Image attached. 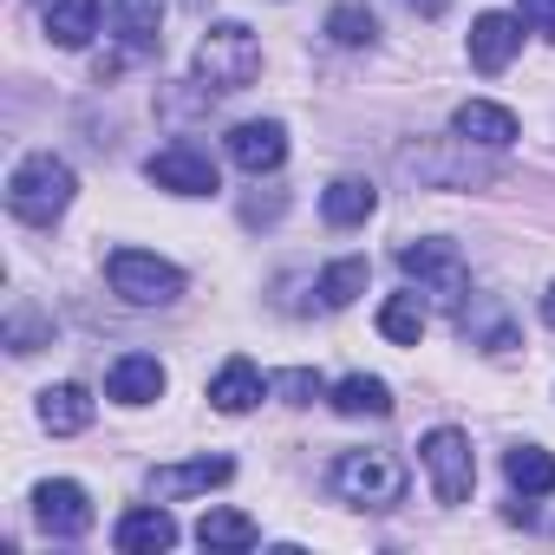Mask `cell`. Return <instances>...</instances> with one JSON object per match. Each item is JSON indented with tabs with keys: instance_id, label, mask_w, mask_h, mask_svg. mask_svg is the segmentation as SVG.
I'll list each match as a JSON object with an SVG mask.
<instances>
[{
	"instance_id": "obj_1",
	"label": "cell",
	"mask_w": 555,
	"mask_h": 555,
	"mask_svg": "<svg viewBox=\"0 0 555 555\" xmlns=\"http://www.w3.org/2000/svg\"><path fill=\"white\" fill-rule=\"evenodd\" d=\"M73 196H79V177H73V164L53 157V151L21 157L14 177H8V209H14V222H27V229H53V222L73 209Z\"/></svg>"
},
{
	"instance_id": "obj_2",
	"label": "cell",
	"mask_w": 555,
	"mask_h": 555,
	"mask_svg": "<svg viewBox=\"0 0 555 555\" xmlns=\"http://www.w3.org/2000/svg\"><path fill=\"white\" fill-rule=\"evenodd\" d=\"M255 73H261V40L242 21H216L196 40V86L203 92H242V86H255Z\"/></svg>"
},
{
	"instance_id": "obj_3",
	"label": "cell",
	"mask_w": 555,
	"mask_h": 555,
	"mask_svg": "<svg viewBox=\"0 0 555 555\" xmlns=\"http://www.w3.org/2000/svg\"><path fill=\"white\" fill-rule=\"evenodd\" d=\"M105 282L131 308H170L183 295V268L164 261V255H151V248H112L105 255Z\"/></svg>"
},
{
	"instance_id": "obj_4",
	"label": "cell",
	"mask_w": 555,
	"mask_h": 555,
	"mask_svg": "<svg viewBox=\"0 0 555 555\" xmlns=\"http://www.w3.org/2000/svg\"><path fill=\"white\" fill-rule=\"evenodd\" d=\"M327 483H334L347 503H360V509H392V503H405V464H399L392 451H340L334 470H327Z\"/></svg>"
},
{
	"instance_id": "obj_5",
	"label": "cell",
	"mask_w": 555,
	"mask_h": 555,
	"mask_svg": "<svg viewBox=\"0 0 555 555\" xmlns=\"http://www.w3.org/2000/svg\"><path fill=\"white\" fill-rule=\"evenodd\" d=\"M399 268L418 282V295H431V301H444V308H464V295H470V268H464L457 242H444V235L405 242V248H399Z\"/></svg>"
},
{
	"instance_id": "obj_6",
	"label": "cell",
	"mask_w": 555,
	"mask_h": 555,
	"mask_svg": "<svg viewBox=\"0 0 555 555\" xmlns=\"http://www.w3.org/2000/svg\"><path fill=\"white\" fill-rule=\"evenodd\" d=\"M418 464H425L438 503H470V490H477V457H470V438H464L457 425L425 431V438H418Z\"/></svg>"
},
{
	"instance_id": "obj_7",
	"label": "cell",
	"mask_w": 555,
	"mask_h": 555,
	"mask_svg": "<svg viewBox=\"0 0 555 555\" xmlns=\"http://www.w3.org/2000/svg\"><path fill=\"white\" fill-rule=\"evenodd\" d=\"M399 164H405L412 177L438 183V190L490 183V164H483V157H477V144H464L457 131H451V138H438V144H405V151H399Z\"/></svg>"
},
{
	"instance_id": "obj_8",
	"label": "cell",
	"mask_w": 555,
	"mask_h": 555,
	"mask_svg": "<svg viewBox=\"0 0 555 555\" xmlns=\"http://www.w3.org/2000/svg\"><path fill=\"white\" fill-rule=\"evenodd\" d=\"M144 177H151L157 190H170V196H216V190H222V170H216V157H209L203 144H164V151L144 164Z\"/></svg>"
},
{
	"instance_id": "obj_9",
	"label": "cell",
	"mask_w": 555,
	"mask_h": 555,
	"mask_svg": "<svg viewBox=\"0 0 555 555\" xmlns=\"http://www.w3.org/2000/svg\"><path fill=\"white\" fill-rule=\"evenodd\" d=\"M34 522H40L47 535H60V542H79V535L92 529V496H86V483H73V477L40 483V490H34Z\"/></svg>"
},
{
	"instance_id": "obj_10",
	"label": "cell",
	"mask_w": 555,
	"mask_h": 555,
	"mask_svg": "<svg viewBox=\"0 0 555 555\" xmlns=\"http://www.w3.org/2000/svg\"><path fill=\"white\" fill-rule=\"evenodd\" d=\"M229 157H235V170H248V177L282 170V164H288V125H282V118H242V125L229 131Z\"/></svg>"
},
{
	"instance_id": "obj_11",
	"label": "cell",
	"mask_w": 555,
	"mask_h": 555,
	"mask_svg": "<svg viewBox=\"0 0 555 555\" xmlns=\"http://www.w3.org/2000/svg\"><path fill=\"white\" fill-rule=\"evenodd\" d=\"M522 53V14H477L470 21V66L477 73H509Z\"/></svg>"
},
{
	"instance_id": "obj_12",
	"label": "cell",
	"mask_w": 555,
	"mask_h": 555,
	"mask_svg": "<svg viewBox=\"0 0 555 555\" xmlns=\"http://www.w3.org/2000/svg\"><path fill=\"white\" fill-rule=\"evenodd\" d=\"M451 131H457L464 144H477V151H509V144H516V112L496 105V99H464V105L451 112Z\"/></svg>"
},
{
	"instance_id": "obj_13",
	"label": "cell",
	"mask_w": 555,
	"mask_h": 555,
	"mask_svg": "<svg viewBox=\"0 0 555 555\" xmlns=\"http://www.w3.org/2000/svg\"><path fill=\"white\" fill-rule=\"evenodd\" d=\"M229 477H235V464H229V457L157 464V470H151V496H157V503H183V496H203V490H216V483H229Z\"/></svg>"
},
{
	"instance_id": "obj_14",
	"label": "cell",
	"mask_w": 555,
	"mask_h": 555,
	"mask_svg": "<svg viewBox=\"0 0 555 555\" xmlns=\"http://www.w3.org/2000/svg\"><path fill=\"white\" fill-rule=\"evenodd\" d=\"M164 360L157 353H125V360H112V373H105V392L118 399V405H151V399H164Z\"/></svg>"
},
{
	"instance_id": "obj_15",
	"label": "cell",
	"mask_w": 555,
	"mask_h": 555,
	"mask_svg": "<svg viewBox=\"0 0 555 555\" xmlns=\"http://www.w3.org/2000/svg\"><path fill=\"white\" fill-rule=\"evenodd\" d=\"M112 542H118L125 555H157V548H177V522H170L164 503H144V509H125V516H118Z\"/></svg>"
},
{
	"instance_id": "obj_16",
	"label": "cell",
	"mask_w": 555,
	"mask_h": 555,
	"mask_svg": "<svg viewBox=\"0 0 555 555\" xmlns=\"http://www.w3.org/2000/svg\"><path fill=\"white\" fill-rule=\"evenodd\" d=\"M261 392H268V379L255 373V360H229V366L209 379V405H216V412H229V418L255 412V405H261Z\"/></svg>"
},
{
	"instance_id": "obj_17",
	"label": "cell",
	"mask_w": 555,
	"mask_h": 555,
	"mask_svg": "<svg viewBox=\"0 0 555 555\" xmlns=\"http://www.w3.org/2000/svg\"><path fill=\"white\" fill-rule=\"evenodd\" d=\"M92 412H99V405H92V392H86V386H73V379L40 392V425H47L53 438H79V431L92 425Z\"/></svg>"
},
{
	"instance_id": "obj_18",
	"label": "cell",
	"mask_w": 555,
	"mask_h": 555,
	"mask_svg": "<svg viewBox=\"0 0 555 555\" xmlns=\"http://www.w3.org/2000/svg\"><path fill=\"white\" fill-rule=\"evenodd\" d=\"M373 209H379V190H373L366 177H334V183L321 190V216H327L334 229H360Z\"/></svg>"
},
{
	"instance_id": "obj_19",
	"label": "cell",
	"mask_w": 555,
	"mask_h": 555,
	"mask_svg": "<svg viewBox=\"0 0 555 555\" xmlns=\"http://www.w3.org/2000/svg\"><path fill=\"white\" fill-rule=\"evenodd\" d=\"M457 334H464L470 347H483V353H503V347H516V327H509V314H503L496 301H483V295H470V301L457 308Z\"/></svg>"
},
{
	"instance_id": "obj_20",
	"label": "cell",
	"mask_w": 555,
	"mask_h": 555,
	"mask_svg": "<svg viewBox=\"0 0 555 555\" xmlns=\"http://www.w3.org/2000/svg\"><path fill=\"white\" fill-rule=\"evenodd\" d=\"M92 34H99V0H47V40L53 47L79 53V47H92Z\"/></svg>"
},
{
	"instance_id": "obj_21",
	"label": "cell",
	"mask_w": 555,
	"mask_h": 555,
	"mask_svg": "<svg viewBox=\"0 0 555 555\" xmlns=\"http://www.w3.org/2000/svg\"><path fill=\"white\" fill-rule=\"evenodd\" d=\"M125 53H157L164 47V0H118V14H112Z\"/></svg>"
},
{
	"instance_id": "obj_22",
	"label": "cell",
	"mask_w": 555,
	"mask_h": 555,
	"mask_svg": "<svg viewBox=\"0 0 555 555\" xmlns=\"http://www.w3.org/2000/svg\"><path fill=\"white\" fill-rule=\"evenodd\" d=\"M327 405H334L340 418H386V412H392V386L373 379V373H347V379L327 392Z\"/></svg>"
},
{
	"instance_id": "obj_23",
	"label": "cell",
	"mask_w": 555,
	"mask_h": 555,
	"mask_svg": "<svg viewBox=\"0 0 555 555\" xmlns=\"http://www.w3.org/2000/svg\"><path fill=\"white\" fill-rule=\"evenodd\" d=\"M366 255H340V261H327L321 268V282H314V295H321V308H353L360 295H366Z\"/></svg>"
},
{
	"instance_id": "obj_24",
	"label": "cell",
	"mask_w": 555,
	"mask_h": 555,
	"mask_svg": "<svg viewBox=\"0 0 555 555\" xmlns=\"http://www.w3.org/2000/svg\"><path fill=\"white\" fill-rule=\"evenodd\" d=\"M503 477H509L516 496H548V490H555V457H548L542 444H516V451L503 457Z\"/></svg>"
},
{
	"instance_id": "obj_25",
	"label": "cell",
	"mask_w": 555,
	"mask_h": 555,
	"mask_svg": "<svg viewBox=\"0 0 555 555\" xmlns=\"http://www.w3.org/2000/svg\"><path fill=\"white\" fill-rule=\"evenodd\" d=\"M196 542H203V548H255V542H261V529H255L242 509H203Z\"/></svg>"
},
{
	"instance_id": "obj_26",
	"label": "cell",
	"mask_w": 555,
	"mask_h": 555,
	"mask_svg": "<svg viewBox=\"0 0 555 555\" xmlns=\"http://www.w3.org/2000/svg\"><path fill=\"white\" fill-rule=\"evenodd\" d=\"M425 321H431V314H425L418 295H392V301L379 308V334H386L392 347H418V340H425Z\"/></svg>"
},
{
	"instance_id": "obj_27",
	"label": "cell",
	"mask_w": 555,
	"mask_h": 555,
	"mask_svg": "<svg viewBox=\"0 0 555 555\" xmlns=\"http://www.w3.org/2000/svg\"><path fill=\"white\" fill-rule=\"evenodd\" d=\"M327 40H334V47H379L373 8H353V0H340V8L327 14Z\"/></svg>"
},
{
	"instance_id": "obj_28",
	"label": "cell",
	"mask_w": 555,
	"mask_h": 555,
	"mask_svg": "<svg viewBox=\"0 0 555 555\" xmlns=\"http://www.w3.org/2000/svg\"><path fill=\"white\" fill-rule=\"evenodd\" d=\"M268 392L282 399V405H314V399H327L334 386H327L314 366H288V373H274V379H268Z\"/></svg>"
},
{
	"instance_id": "obj_29",
	"label": "cell",
	"mask_w": 555,
	"mask_h": 555,
	"mask_svg": "<svg viewBox=\"0 0 555 555\" xmlns=\"http://www.w3.org/2000/svg\"><path fill=\"white\" fill-rule=\"evenodd\" d=\"M40 340H53V327H47V321H34V314L21 308V314L8 321V347H14V353H34Z\"/></svg>"
},
{
	"instance_id": "obj_30",
	"label": "cell",
	"mask_w": 555,
	"mask_h": 555,
	"mask_svg": "<svg viewBox=\"0 0 555 555\" xmlns=\"http://www.w3.org/2000/svg\"><path fill=\"white\" fill-rule=\"evenodd\" d=\"M516 14L529 21V34H542V40H555V0H516Z\"/></svg>"
},
{
	"instance_id": "obj_31",
	"label": "cell",
	"mask_w": 555,
	"mask_h": 555,
	"mask_svg": "<svg viewBox=\"0 0 555 555\" xmlns=\"http://www.w3.org/2000/svg\"><path fill=\"white\" fill-rule=\"evenodd\" d=\"M405 8H412L418 21H444V14H451V0H405Z\"/></svg>"
},
{
	"instance_id": "obj_32",
	"label": "cell",
	"mask_w": 555,
	"mask_h": 555,
	"mask_svg": "<svg viewBox=\"0 0 555 555\" xmlns=\"http://www.w3.org/2000/svg\"><path fill=\"white\" fill-rule=\"evenodd\" d=\"M542 321H548V327H555V288H548V295H542Z\"/></svg>"
}]
</instances>
